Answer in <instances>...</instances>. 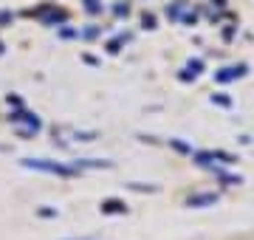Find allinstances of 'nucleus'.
<instances>
[{"mask_svg": "<svg viewBox=\"0 0 254 240\" xmlns=\"http://www.w3.org/2000/svg\"><path fill=\"white\" fill-rule=\"evenodd\" d=\"M105 209H108V212H122L125 206H122V203H116V201H110V203H105Z\"/></svg>", "mask_w": 254, "mask_h": 240, "instance_id": "nucleus-2", "label": "nucleus"}, {"mask_svg": "<svg viewBox=\"0 0 254 240\" xmlns=\"http://www.w3.org/2000/svg\"><path fill=\"white\" fill-rule=\"evenodd\" d=\"M218 201V198H215V195H200V198H192V206H203V203H215Z\"/></svg>", "mask_w": 254, "mask_h": 240, "instance_id": "nucleus-1", "label": "nucleus"}]
</instances>
